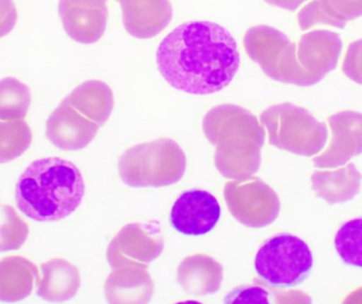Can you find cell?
I'll return each mask as SVG.
<instances>
[{
    "instance_id": "5",
    "label": "cell",
    "mask_w": 362,
    "mask_h": 304,
    "mask_svg": "<svg viewBox=\"0 0 362 304\" xmlns=\"http://www.w3.org/2000/svg\"><path fill=\"white\" fill-rule=\"evenodd\" d=\"M259 118L267 129L269 143L280 150L312 157L327 146L329 131L325 123L299 106L291 103L270 106Z\"/></svg>"
},
{
    "instance_id": "4",
    "label": "cell",
    "mask_w": 362,
    "mask_h": 304,
    "mask_svg": "<svg viewBox=\"0 0 362 304\" xmlns=\"http://www.w3.org/2000/svg\"><path fill=\"white\" fill-rule=\"evenodd\" d=\"M314 255L301 238L282 233L266 240L257 250L255 271L266 286L278 290L296 288L308 279Z\"/></svg>"
},
{
    "instance_id": "15",
    "label": "cell",
    "mask_w": 362,
    "mask_h": 304,
    "mask_svg": "<svg viewBox=\"0 0 362 304\" xmlns=\"http://www.w3.org/2000/svg\"><path fill=\"white\" fill-rule=\"evenodd\" d=\"M36 278V294L50 303H64L74 298L81 286L78 267L64 259L55 258L40 267Z\"/></svg>"
},
{
    "instance_id": "26",
    "label": "cell",
    "mask_w": 362,
    "mask_h": 304,
    "mask_svg": "<svg viewBox=\"0 0 362 304\" xmlns=\"http://www.w3.org/2000/svg\"><path fill=\"white\" fill-rule=\"evenodd\" d=\"M17 21V11L13 0H0V38L8 35Z\"/></svg>"
},
{
    "instance_id": "2",
    "label": "cell",
    "mask_w": 362,
    "mask_h": 304,
    "mask_svg": "<svg viewBox=\"0 0 362 304\" xmlns=\"http://www.w3.org/2000/svg\"><path fill=\"white\" fill-rule=\"evenodd\" d=\"M84 195L80 169L72 162L57 157L32 162L15 188L19 212L37 222L67 218L78 209Z\"/></svg>"
},
{
    "instance_id": "6",
    "label": "cell",
    "mask_w": 362,
    "mask_h": 304,
    "mask_svg": "<svg viewBox=\"0 0 362 304\" xmlns=\"http://www.w3.org/2000/svg\"><path fill=\"white\" fill-rule=\"evenodd\" d=\"M185 155L176 142L157 140L135 146L119 159V171L132 187H163L182 178Z\"/></svg>"
},
{
    "instance_id": "22",
    "label": "cell",
    "mask_w": 362,
    "mask_h": 304,
    "mask_svg": "<svg viewBox=\"0 0 362 304\" xmlns=\"http://www.w3.org/2000/svg\"><path fill=\"white\" fill-rule=\"evenodd\" d=\"M334 244L338 256L346 265L362 269V217L342 224Z\"/></svg>"
},
{
    "instance_id": "8",
    "label": "cell",
    "mask_w": 362,
    "mask_h": 304,
    "mask_svg": "<svg viewBox=\"0 0 362 304\" xmlns=\"http://www.w3.org/2000/svg\"><path fill=\"white\" fill-rule=\"evenodd\" d=\"M225 195L231 214L247 226L272 224L280 212L278 195L259 178H252L251 183L244 185L228 183Z\"/></svg>"
},
{
    "instance_id": "28",
    "label": "cell",
    "mask_w": 362,
    "mask_h": 304,
    "mask_svg": "<svg viewBox=\"0 0 362 304\" xmlns=\"http://www.w3.org/2000/svg\"><path fill=\"white\" fill-rule=\"evenodd\" d=\"M344 303H362V288L353 292L352 294L349 296V298L344 300Z\"/></svg>"
},
{
    "instance_id": "20",
    "label": "cell",
    "mask_w": 362,
    "mask_h": 304,
    "mask_svg": "<svg viewBox=\"0 0 362 304\" xmlns=\"http://www.w3.org/2000/svg\"><path fill=\"white\" fill-rule=\"evenodd\" d=\"M31 105L29 87L14 78L0 80V121L25 118Z\"/></svg>"
},
{
    "instance_id": "17",
    "label": "cell",
    "mask_w": 362,
    "mask_h": 304,
    "mask_svg": "<svg viewBox=\"0 0 362 304\" xmlns=\"http://www.w3.org/2000/svg\"><path fill=\"white\" fill-rule=\"evenodd\" d=\"M361 16L362 0H313L300 11L298 21L302 31L319 23L344 30Z\"/></svg>"
},
{
    "instance_id": "23",
    "label": "cell",
    "mask_w": 362,
    "mask_h": 304,
    "mask_svg": "<svg viewBox=\"0 0 362 304\" xmlns=\"http://www.w3.org/2000/svg\"><path fill=\"white\" fill-rule=\"evenodd\" d=\"M29 225L10 205H4L0 214V253L19 250L27 241Z\"/></svg>"
},
{
    "instance_id": "10",
    "label": "cell",
    "mask_w": 362,
    "mask_h": 304,
    "mask_svg": "<svg viewBox=\"0 0 362 304\" xmlns=\"http://www.w3.org/2000/svg\"><path fill=\"white\" fill-rule=\"evenodd\" d=\"M332 135L322 154L313 159L317 168H338L362 153V114L346 110L327 118Z\"/></svg>"
},
{
    "instance_id": "16",
    "label": "cell",
    "mask_w": 362,
    "mask_h": 304,
    "mask_svg": "<svg viewBox=\"0 0 362 304\" xmlns=\"http://www.w3.org/2000/svg\"><path fill=\"white\" fill-rule=\"evenodd\" d=\"M362 174L353 163L335 170H317L312 176V188L327 203L351 201L361 190Z\"/></svg>"
},
{
    "instance_id": "25",
    "label": "cell",
    "mask_w": 362,
    "mask_h": 304,
    "mask_svg": "<svg viewBox=\"0 0 362 304\" xmlns=\"http://www.w3.org/2000/svg\"><path fill=\"white\" fill-rule=\"evenodd\" d=\"M225 303H270V293L262 286H240L226 296Z\"/></svg>"
},
{
    "instance_id": "7",
    "label": "cell",
    "mask_w": 362,
    "mask_h": 304,
    "mask_svg": "<svg viewBox=\"0 0 362 304\" xmlns=\"http://www.w3.org/2000/svg\"><path fill=\"white\" fill-rule=\"evenodd\" d=\"M243 42L248 56L268 78L283 84L314 86L298 61L297 46L280 30L255 25L246 32Z\"/></svg>"
},
{
    "instance_id": "18",
    "label": "cell",
    "mask_w": 362,
    "mask_h": 304,
    "mask_svg": "<svg viewBox=\"0 0 362 304\" xmlns=\"http://www.w3.org/2000/svg\"><path fill=\"white\" fill-rule=\"evenodd\" d=\"M38 277L36 265L27 258L6 257L0 260V301L16 303L30 296Z\"/></svg>"
},
{
    "instance_id": "27",
    "label": "cell",
    "mask_w": 362,
    "mask_h": 304,
    "mask_svg": "<svg viewBox=\"0 0 362 304\" xmlns=\"http://www.w3.org/2000/svg\"><path fill=\"white\" fill-rule=\"evenodd\" d=\"M264 1L267 2L270 6H278V8H283V10L295 12L308 0H264Z\"/></svg>"
},
{
    "instance_id": "12",
    "label": "cell",
    "mask_w": 362,
    "mask_h": 304,
    "mask_svg": "<svg viewBox=\"0 0 362 304\" xmlns=\"http://www.w3.org/2000/svg\"><path fill=\"white\" fill-rule=\"evenodd\" d=\"M344 42L339 34L314 30L302 35L297 46L298 61L314 85L337 68Z\"/></svg>"
},
{
    "instance_id": "13",
    "label": "cell",
    "mask_w": 362,
    "mask_h": 304,
    "mask_svg": "<svg viewBox=\"0 0 362 304\" xmlns=\"http://www.w3.org/2000/svg\"><path fill=\"white\" fill-rule=\"evenodd\" d=\"M99 128L97 123L81 114L65 99L49 116L46 135L59 150L76 152L86 147Z\"/></svg>"
},
{
    "instance_id": "9",
    "label": "cell",
    "mask_w": 362,
    "mask_h": 304,
    "mask_svg": "<svg viewBox=\"0 0 362 304\" xmlns=\"http://www.w3.org/2000/svg\"><path fill=\"white\" fill-rule=\"evenodd\" d=\"M221 214V205L212 193L191 189L176 200L170 214V223L178 233L198 237L213 231Z\"/></svg>"
},
{
    "instance_id": "3",
    "label": "cell",
    "mask_w": 362,
    "mask_h": 304,
    "mask_svg": "<svg viewBox=\"0 0 362 304\" xmlns=\"http://www.w3.org/2000/svg\"><path fill=\"white\" fill-rule=\"evenodd\" d=\"M204 130L217 147L215 161L223 176L247 180L250 172L244 161L253 174L259 170L263 146L249 141H265V131L249 110L230 104L217 106L204 116Z\"/></svg>"
},
{
    "instance_id": "24",
    "label": "cell",
    "mask_w": 362,
    "mask_h": 304,
    "mask_svg": "<svg viewBox=\"0 0 362 304\" xmlns=\"http://www.w3.org/2000/svg\"><path fill=\"white\" fill-rule=\"evenodd\" d=\"M342 72L349 80L362 85V38L351 42L348 47L342 63Z\"/></svg>"
},
{
    "instance_id": "1",
    "label": "cell",
    "mask_w": 362,
    "mask_h": 304,
    "mask_svg": "<svg viewBox=\"0 0 362 304\" xmlns=\"http://www.w3.org/2000/svg\"><path fill=\"white\" fill-rule=\"evenodd\" d=\"M156 63L176 90L213 95L227 88L240 66L238 42L223 25L189 21L170 32L159 44Z\"/></svg>"
},
{
    "instance_id": "14",
    "label": "cell",
    "mask_w": 362,
    "mask_h": 304,
    "mask_svg": "<svg viewBox=\"0 0 362 304\" xmlns=\"http://www.w3.org/2000/svg\"><path fill=\"white\" fill-rule=\"evenodd\" d=\"M122 11V21L129 35L150 39L159 35L173 18L170 0H117Z\"/></svg>"
},
{
    "instance_id": "11",
    "label": "cell",
    "mask_w": 362,
    "mask_h": 304,
    "mask_svg": "<svg viewBox=\"0 0 362 304\" xmlns=\"http://www.w3.org/2000/svg\"><path fill=\"white\" fill-rule=\"evenodd\" d=\"M108 0H59V13L64 30L74 42L95 44L107 27Z\"/></svg>"
},
{
    "instance_id": "21",
    "label": "cell",
    "mask_w": 362,
    "mask_h": 304,
    "mask_svg": "<svg viewBox=\"0 0 362 304\" xmlns=\"http://www.w3.org/2000/svg\"><path fill=\"white\" fill-rule=\"evenodd\" d=\"M32 133L25 121L0 122V164L8 163L27 152Z\"/></svg>"
},
{
    "instance_id": "19",
    "label": "cell",
    "mask_w": 362,
    "mask_h": 304,
    "mask_svg": "<svg viewBox=\"0 0 362 304\" xmlns=\"http://www.w3.org/2000/svg\"><path fill=\"white\" fill-rule=\"evenodd\" d=\"M70 105L100 127L108 120L114 109V95L101 80H87L76 87L67 97Z\"/></svg>"
}]
</instances>
